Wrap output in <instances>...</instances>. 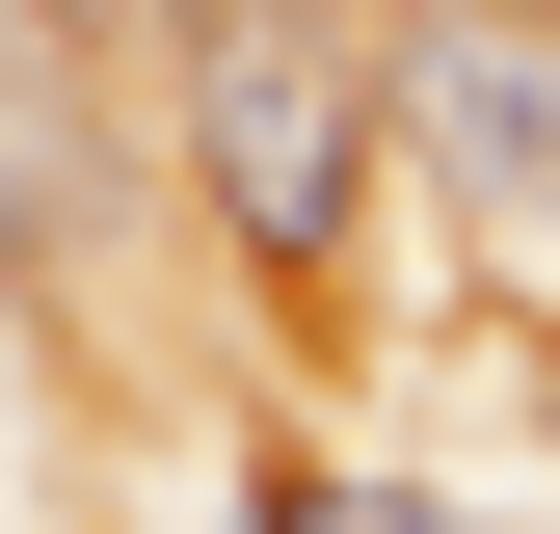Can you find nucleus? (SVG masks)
Returning <instances> with one entry per match:
<instances>
[{
  "instance_id": "f257e3e1",
  "label": "nucleus",
  "mask_w": 560,
  "mask_h": 534,
  "mask_svg": "<svg viewBox=\"0 0 560 534\" xmlns=\"http://www.w3.org/2000/svg\"><path fill=\"white\" fill-rule=\"evenodd\" d=\"M161 107H187V187H214L241 294H347L374 241V0H187L161 27Z\"/></svg>"
},
{
  "instance_id": "20e7f679",
  "label": "nucleus",
  "mask_w": 560,
  "mask_h": 534,
  "mask_svg": "<svg viewBox=\"0 0 560 534\" xmlns=\"http://www.w3.org/2000/svg\"><path fill=\"white\" fill-rule=\"evenodd\" d=\"M534 27H560V0H534Z\"/></svg>"
},
{
  "instance_id": "7ed1b4c3",
  "label": "nucleus",
  "mask_w": 560,
  "mask_h": 534,
  "mask_svg": "<svg viewBox=\"0 0 560 534\" xmlns=\"http://www.w3.org/2000/svg\"><path fill=\"white\" fill-rule=\"evenodd\" d=\"M107 0H0V267H107L133 214V134H107Z\"/></svg>"
},
{
  "instance_id": "f03ea898",
  "label": "nucleus",
  "mask_w": 560,
  "mask_h": 534,
  "mask_svg": "<svg viewBox=\"0 0 560 534\" xmlns=\"http://www.w3.org/2000/svg\"><path fill=\"white\" fill-rule=\"evenodd\" d=\"M374 107L428 134L508 241H560V27H534V0H400V27H374Z\"/></svg>"
}]
</instances>
